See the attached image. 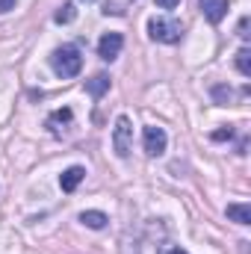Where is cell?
<instances>
[{
    "mask_svg": "<svg viewBox=\"0 0 251 254\" xmlns=\"http://www.w3.org/2000/svg\"><path fill=\"white\" fill-rule=\"evenodd\" d=\"M237 65H240V71H243L246 77H249V74H251V54H249V51H246V48H243V51L237 54Z\"/></svg>",
    "mask_w": 251,
    "mask_h": 254,
    "instance_id": "4fadbf2b",
    "label": "cell"
},
{
    "mask_svg": "<svg viewBox=\"0 0 251 254\" xmlns=\"http://www.w3.org/2000/svg\"><path fill=\"white\" fill-rule=\"evenodd\" d=\"M80 222H83L86 228H95V231H101V228L107 225V216H104L101 210H86V213L80 216Z\"/></svg>",
    "mask_w": 251,
    "mask_h": 254,
    "instance_id": "8fae6325",
    "label": "cell"
},
{
    "mask_svg": "<svg viewBox=\"0 0 251 254\" xmlns=\"http://www.w3.org/2000/svg\"><path fill=\"white\" fill-rule=\"evenodd\" d=\"M86 89H89V95H92V98H101V95L110 89V77H107V74H95V77L86 83Z\"/></svg>",
    "mask_w": 251,
    "mask_h": 254,
    "instance_id": "30bf717a",
    "label": "cell"
},
{
    "mask_svg": "<svg viewBox=\"0 0 251 254\" xmlns=\"http://www.w3.org/2000/svg\"><path fill=\"white\" fill-rule=\"evenodd\" d=\"M68 125H71V110H57V113L48 119V127H51L57 136H60V133H63Z\"/></svg>",
    "mask_w": 251,
    "mask_h": 254,
    "instance_id": "ba28073f",
    "label": "cell"
},
{
    "mask_svg": "<svg viewBox=\"0 0 251 254\" xmlns=\"http://www.w3.org/2000/svg\"><path fill=\"white\" fill-rule=\"evenodd\" d=\"M9 9H15V0H0V12H9Z\"/></svg>",
    "mask_w": 251,
    "mask_h": 254,
    "instance_id": "9a60e30c",
    "label": "cell"
},
{
    "mask_svg": "<svg viewBox=\"0 0 251 254\" xmlns=\"http://www.w3.org/2000/svg\"><path fill=\"white\" fill-rule=\"evenodd\" d=\"M151 36H154L157 42L172 45V42L181 39V24H178L175 18H151Z\"/></svg>",
    "mask_w": 251,
    "mask_h": 254,
    "instance_id": "3957f363",
    "label": "cell"
},
{
    "mask_svg": "<svg viewBox=\"0 0 251 254\" xmlns=\"http://www.w3.org/2000/svg\"><path fill=\"white\" fill-rule=\"evenodd\" d=\"M228 219L240 222V225H249L251 222V207L249 204H228Z\"/></svg>",
    "mask_w": 251,
    "mask_h": 254,
    "instance_id": "9c48e42d",
    "label": "cell"
},
{
    "mask_svg": "<svg viewBox=\"0 0 251 254\" xmlns=\"http://www.w3.org/2000/svg\"><path fill=\"white\" fill-rule=\"evenodd\" d=\"M201 12L210 24H219L228 15V0H201Z\"/></svg>",
    "mask_w": 251,
    "mask_h": 254,
    "instance_id": "8992f818",
    "label": "cell"
},
{
    "mask_svg": "<svg viewBox=\"0 0 251 254\" xmlns=\"http://www.w3.org/2000/svg\"><path fill=\"white\" fill-rule=\"evenodd\" d=\"M122 48H125L122 33H107V36L98 42V54H101V60H107V63H113V60L122 54Z\"/></svg>",
    "mask_w": 251,
    "mask_h": 254,
    "instance_id": "277c9868",
    "label": "cell"
},
{
    "mask_svg": "<svg viewBox=\"0 0 251 254\" xmlns=\"http://www.w3.org/2000/svg\"><path fill=\"white\" fill-rule=\"evenodd\" d=\"M86 178V169H80V166H71V169H65L63 172V178H60V187H63L65 192H71V190H77L80 187V181Z\"/></svg>",
    "mask_w": 251,
    "mask_h": 254,
    "instance_id": "52a82bcc",
    "label": "cell"
},
{
    "mask_svg": "<svg viewBox=\"0 0 251 254\" xmlns=\"http://www.w3.org/2000/svg\"><path fill=\"white\" fill-rule=\"evenodd\" d=\"M172 254H187V252H181V249H175V252H172Z\"/></svg>",
    "mask_w": 251,
    "mask_h": 254,
    "instance_id": "2e32d148",
    "label": "cell"
},
{
    "mask_svg": "<svg viewBox=\"0 0 251 254\" xmlns=\"http://www.w3.org/2000/svg\"><path fill=\"white\" fill-rule=\"evenodd\" d=\"M74 15H77L74 3H65V6H60V12L54 18H57V24H68V21H74Z\"/></svg>",
    "mask_w": 251,
    "mask_h": 254,
    "instance_id": "7c38bea8",
    "label": "cell"
},
{
    "mask_svg": "<svg viewBox=\"0 0 251 254\" xmlns=\"http://www.w3.org/2000/svg\"><path fill=\"white\" fill-rule=\"evenodd\" d=\"M86 3H92V0H86Z\"/></svg>",
    "mask_w": 251,
    "mask_h": 254,
    "instance_id": "e0dca14e",
    "label": "cell"
},
{
    "mask_svg": "<svg viewBox=\"0 0 251 254\" xmlns=\"http://www.w3.org/2000/svg\"><path fill=\"white\" fill-rule=\"evenodd\" d=\"M51 65H54V71H57L63 80H68V77H77V74H80L83 57H80V51H77L74 45H65V48H60V51H54Z\"/></svg>",
    "mask_w": 251,
    "mask_h": 254,
    "instance_id": "6da1fadb",
    "label": "cell"
},
{
    "mask_svg": "<svg viewBox=\"0 0 251 254\" xmlns=\"http://www.w3.org/2000/svg\"><path fill=\"white\" fill-rule=\"evenodd\" d=\"M113 148H116L119 157H127V154L133 151V125H130L127 116H122V119L116 122V130H113Z\"/></svg>",
    "mask_w": 251,
    "mask_h": 254,
    "instance_id": "7a4b0ae2",
    "label": "cell"
},
{
    "mask_svg": "<svg viewBox=\"0 0 251 254\" xmlns=\"http://www.w3.org/2000/svg\"><path fill=\"white\" fill-rule=\"evenodd\" d=\"M166 130L163 127H145V151L151 154V157H160L163 151H166Z\"/></svg>",
    "mask_w": 251,
    "mask_h": 254,
    "instance_id": "5b68a950",
    "label": "cell"
},
{
    "mask_svg": "<svg viewBox=\"0 0 251 254\" xmlns=\"http://www.w3.org/2000/svg\"><path fill=\"white\" fill-rule=\"evenodd\" d=\"M181 0H157V6H163V9H175Z\"/></svg>",
    "mask_w": 251,
    "mask_h": 254,
    "instance_id": "5bb4252c",
    "label": "cell"
}]
</instances>
